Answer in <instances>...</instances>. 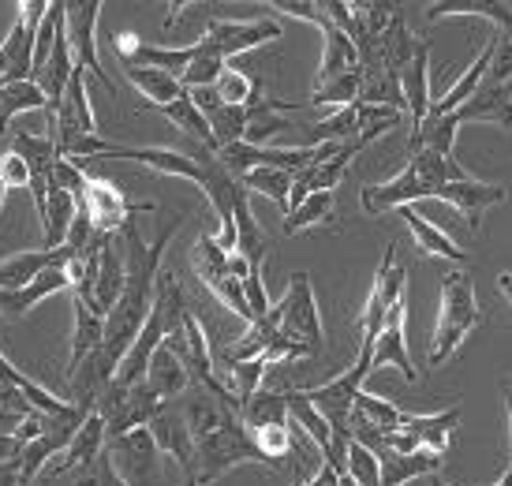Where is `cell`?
Here are the masks:
<instances>
[{
	"instance_id": "8fae6325",
	"label": "cell",
	"mask_w": 512,
	"mask_h": 486,
	"mask_svg": "<svg viewBox=\"0 0 512 486\" xmlns=\"http://www.w3.org/2000/svg\"><path fill=\"white\" fill-rule=\"evenodd\" d=\"M101 0H64V34H68V49H72L75 68H83L98 79L109 94H116L113 79L105 75L98 60V45H94V30H98Z\"/></svg>"
},
{
	"instance_id": "2e32d148",
	"label": "cell",
	"mask_w": 512,
	"mask_h": 486,
	"mask_svg": "<svg viewBox=\"0 0 512 486\" xmlns=\"http://www.w3.org/2000/svg\"><path fill=\"white\" fill-rule=\"evenodd\" d=\"M404 322H408V303L400 300L389 318H385L382 333H378V341L370 348V371H382V367H397L404 374V382H419L423 374L412 367V359H408V337H404Z\"/></svg>"
},
{
	"instance_id": "f5cc1de1",
	"label": "cell",
	"mask_w": 512,
	"mask_h": 486,
	"mask_svg": "<svg viewBox=\"0 0 512 486\" xmlns=\"http://www.w3.org/2000/svg\"><path fill=\"white\" fill-rule=\"evenodd\" d=\"M0 486H23L19 483V460L15 464H0Z\"/></svg>"
},
{
	"instance_id": "d4e9b609",
	"label": "cell",
	"mask_w": 512,
	"mask_h": 486,
	"mask_svg": "<svg viewBox=\"0 0 512 486\" xmlns=\"http://www.w3.org/2000/svg\"><path fill=\"white\" fill-rule=\"evenodd\" d=\"M288 109H296V105H288V101H270V98H262L258 105H251V109H247L243 143L266 146L273 135H285V131H292V120L285 116Z\"/></svg>"
},
{
	"instance_id": "484cf974",
	"label": "cell",
	"mask_w": 512,
	"mask_h": 486,
	"mask_svg": "<svg viewBox=\"0 0 512 486\" xmlns=\"http://www.w3.org/2000/svg\"><path fill=\"white\" fill-rule=\"evenodd\" d=\"M400 221L408 225V232L415 236V243H419V251L430 258H453V262H460L464 258V247L449 236V232H441L434 221H427L423 214H415L412 206H400Z\"/></svg>"
},
{
	"instance_id": "f6af8a7d",
	"label": "cell",
	"mask_w": 512,
	"mask_h": 486,
	"mask_svg": "<svg viewBox=\"0 0 512 486\" xmlns=\"http://www.w3.org/2000/svg\"><path fill=\"white\" fill-rule=\"evenodd\" d=\"M344 472L352 475L359 486H382V464H378V457L370 453V449H363L359 442L348 445V460H344Z\"/></svg>"
},
{
	"instance_id": "ab89813d",
	"label": "cell",
	"mask_w": 512,
	"mask_h": 486,
	"mask_svg": "<svg viewBox=\"0 0 512 486\" xmlns=\"http://www.w3.org/2000/svg\"><path fill=\"white\" fill-rule=\"evenodd\" d=\"M161 113L169 116V124L176 131H180L184 139H195V143H206V146H210V124H206V116L199 113V105L191 101V94L176 98L172 105H165ZM210 150H214V146H210Z\"/></svg>"
},
{
	"instance_id": "7dc6e473",
	"label": "cell",
	"mask_w": 512,
	"mask_h": 486,
	"mask_svg": "<svg viewBox=\"0 0 512 486\" xmlns=\"http://www.w3.org/2000/svg\"><path fill=\"white\" fill-rule=\"evenodd\" d=\"M0 180H4V187H30V169H27V161L19 158L15 150H8V154H0Z\"/></svg>"
},
{
	"instance_id": "bcb514c9",
	"label": "cell",
	"mask_w": 512,
	"mask_h": 486,
	"mask_svg": "<svg viewBox=\"0 0 512 486\" xmlns=\"http://www.w3.org/2000/svg\"><path fill=\"white\" fill-rule=\"evenodd\" d=\"M243 300H247V307H251L255 318H262L273 307L270 292H266V281H262V266H251L247 277H243Z\"/></svg>"
},
{
	"instance_id": "60d3db41",
	"label": "cell",
	"mask_w": 512,
	"mask_h": 486,
	"mask_svg": "<svg viewBox=\"0 0 512 486\" xmlns=\"http://www.w3.org/2000/svg\"><path fill=\"white\" fill-rule=\"evenodd\" d=\"M329 221H333V195L329 191H314V195L299 202L296 210L285 214V232L296 236V232L311 229V225H329Z\"/></svg>"
},
{
	"instance_id": "ee69618b",
	"label": "cell",
	"mask_w": 512,
	"mask_h": 486,
	"mask_svg": "<svg viewBox=\"0 0 512 486\" xmlns=\"http://www.w3.org/2000/svg\"><path fill=\"white\" fill-rule=\"evenodd\" d=\"M356 419H363V423H370V427L378 430H400V423H404V412H400L397 404L382 401V397H370V393H359L356 397Z\"/></svg>"
},
{
	"instance_id": "7c38bea8",
	"label": "cell",
	"mask_w": 512,
	"mask_h": 486,
	"mask_svg": "<svg viewBox=\"0 0 512 486\" xmlns=\"http://www.w3.org/2000/svg\"><path fill=\"white\" fill-rule=\"evenodd\" d=\"M157 449L150 430L139 427L124 434V438H113L105 442V453L101 457L109 460V468L116 472V479L124 486H157Z\"/></svg>"
},
{
	"instance_id": "cb8c5ba5",
	"label": "cell",
	"mask_w": 512,
	"mask_h": 486,
	"mask_svg": "<svg viewBox=\"0 0 512 486\" xmlns=\"http://www.w3.org/2000/svg\"><path fill=\"white\" fill-rule=\"evenodd\" d=\"M490 57H494V42H486V45H483V53H479V57H475V60L468 64V72L460 75V79H456V83L449 86V90H445V94H441L438 101H430L427 120H441V116H453L456 109H460V105H464V101H468L471 94L479 90V83H483L486 68H490ZM427 120H423V124H427Z\"/></svg>"
},
{
	"instance_id": "f907efd6",
	"label": "cell",
	"mask_w": 512,
	"mask_h": 486,
	"mask_svg": "<svg viewBox=\"0 0 512 486\" xmlns=\"http://www.w3.org/2000/svg\"><path fill=\"white\" fill-rule=\"evenodd\" d=\"M23 457V442L15 434H0V464H15Z\"/></svg>"
},
{
	"instance_id": "5bb4252c",
	"label": "cell",
	"mask_w": 512,
	"mask_h": 486,
	"mask_svg": "<svg viewBox=\"0 0 512 486\" xmlns=\"http://www.w3.org/2000/svg\"><path fill=\"white\" fill-rule=\"evenodd\" d=\"M206 38L214 42V49L225 60L240 57L247 49H258L266 42H277L281 38V23L277 19H214L206 27Z\"/></svg>"
},
{
	"instance_id": "11a10c76",
	"label": "cell",
	"mask_w": 512,
	"mask_h": 486,
	"mask_svg": "<svg viewBox=\"0 0 512 486\" xmlns=\"http://www.w3.org/2000/svg\"><path fill=\"white\" fill-rule=\"evenodd\" d=\"M337 486H359V483L348 472H337Z\"/></svg>"
},
{
	"instance_id": "d6a6232c",
	"label": "cell",
	"mask_w": 512,
	"mask_h": 486,
	"mask_svg": "<svg viewBox=\"0 0 512 486\" xmlns=\"http://www.w3.org/2000/svg\"><path fill=\"white\" fill-rule=\"evenodd\" d=\"M228 68V60L221 57L214 49V42L202 34L199 42H195V60H191V68H187L184 75H180V86L184 90H214L217 75Z\"/></svg>"
},
{
	"instance_id": "e575fe53",
	"label": "cell",
	"mask_w": 512,
	"mask_h": 486,
	"mask_svg": "<svg viewBox=\"0 0 512 486\" xmlns=\"http://www.w3.org/2000/svg\"><path fill=\"white\" fill-rule=\"evenodd\" d=\"M214 94H217L221 105H232V109H251V105L262 101V83H258L255 75L240 72V68H225V72L217 75Z\"/></svg>"
},
{
	"instance_id": "7a4b0ae2",
	"label": "cell",
	"mask_w": 512,
	"mask_h": 486,
	"mask_svg": "<svg viewBox=\"0 0 512 486\" xmlns=\"http://www.w3.org/2000/svg\"><path fill=\"white\" fill-rule=\"evenodd\" d=\"M184 415L191 427V442H195V468H191L187 486H214L236 464H266L262 449L232 404L217 401L206 389L195 386L191 401L184 404Z\"/></svg>"
},
{
	"instance_id": "3957f363",
	"label": "cell",
	"mask_w": 512,
	"mask_h": 486,
	"mask_svg": "<svg viewBox=\"0 0 512 486\" xmlns=\"http://www.w3.org/2000/svg\"><path fill=\"white\" fill-rule=\"evenodd\" d=\"M453 180H468V172L456 165V158L434 154V150H415L408 165L400 169V176L385 180V184L363 187L359 202L367 214H385V210H400V206H412L419 199H434L441 184H453Z\"/></svg>"
},
{
	"instance_id": "7bdbcfd3",
	"label": "cell",
	"mask_w": 512,
	"mask_h": 486,
	"mask_svg": "<svg viewBox=\"0 0 512 486\" xmlns=\"http://www.w3.org/2000/svg\"><path fill=\"white\" fill-rule=\"evenodd\" d=\"M266 367H273L266 356L247 359V363H232V367H228V393L240 401V408L262 389V374H266Z\"/></svg>"
},
{
	"instance_id": "db71d44e",
	"label": "cell",
	"mask_w": 512,
	"mask_h": 486,
	"mask_svg": "<svg viewBox=\"0 0 512 486\" xmlns=\"http://www.w3.org/2000/svg\"><path fill=\"white\" fill-rule=\"evenodd\" d=\"M498 292L512 303V273H501V277H498Z\"/></svg>"
},
{
	"instance_id": "c3c4849f",
	"label": "cell",
	"mask_w": 512,
	"mask_h": 486,
	"mask_svg": "<svg viewBox=\"0 0 512 486\" xmlns=\"http://www.w3.org/2000/svg\"><path fill=\"white\" fill-rule=\"evenodd\" d=\"M79 486H124L120 479H116V472L109 468V460L98 457L90 468L83 472V479H79Z\"/></svg>"
},
{
	"instance_id": "5b68a950",
	"label": "cell",
	"mask_w": 512,
	"mask_h": 486,
	"mask_svg": "<svg viewBox=\"0 0 512 486\" xmlns=\"http://www.w3.org/2000/svg\"><path fill=\"white\" fill-rule=\"evenodd\" d=\"M483 322V311L475 303V285L468 270H453L441 277V307L434 322V348H430V367H441L464 344L471 329Z\"/></svg>"
},
{
	"instance_id": "44dd1931",
	"label": "cell",
	"mask_w": 512,
	"mask_h": 486,
	"mask_svg": "<svg viewBox=\"0 0 512 486\" xmlns=\"http://www.w3.org/2000/svg\"><path fill=\"white\" fill-rule=\"evenodd\" d=\"M64 288H68V270H64V266H49V270L38 273L30 285L12 288V292H0V315L23 318V315H30L42 300L57 296V292H64Z\"/></svg>"
},
{
	"instance_id": "f35d334b",
	"label": "cell",
	"mask_w": 512,
	"mask_h": 486,
	"mask_svg": "<svg viewBox=\"0 0 512 486\" xmlns=\"http://www.w3.org/2000/svg\"><path fill=\"white\" fill-rule=\"evenodd\" d=\"M292 180H296V176L285 169H251V172H243L236 184H240L243 191H258V195H266L270 202H277L281 210H288Z\"/></svg>"
},
{
	"instance_id": "ffe728a7",
	"label": "cell",
	"mask_w": 512,
	"mask_h": 486,
	"mask_svg": "<svg viewBox=\"0 0 512 486\" xmlns=\"http://www.w3.org/2000/svg\"><path fill=\"white\" fill-rule=\"evenodd\" d=\"M72 251L68 247H42V251H19V255L4 258L0 262V292H12V288L30 285L38 273H45L49 266H68L72 262Z\"/></svg>"
},
{
	"instance_id": "d6986e66",
	"label": "cell",
	"mask_w": 512,
	"mask_h": 486,
	"mask_svg": "<svg viewBox=\"0 0 512 486\" xmlns=\"http://www.w3.org/2000/svg\"><path fill=\"white\" fill-rule=\"evenodd\" d=\"M101 453H105V423H101L98 412H90L83 427L75 430V438L68 442V449H64L49 468H45V483H49V479H57V475H64V472H75V468H90Z\"/></svg>"
},
{
	"instance_id": "e0dca14e",
	"label": "cell",
	"mask_w": 512,
	"mask_h": 486,
	"mask_svg": "<svg viewBox=\"0 0 512 486\" xmlns=\"http://www.w3.org/2000/svg\"><path fill=\"white\" fill-rule=\"evenodd\" d=\"M94 303L90 311L94 315H109L120 300V288H124V240L120 236H109L101 243V251L94 255Z\"/></svg>"
},
{
	"instance_id": "b9f144b4",
	"label": "cell",
	"mask_w": 512,
	"mask_h": 486,
	"mask_svg": "<svg viewBox=\"0 0 512 486\" xmlns=\"http://www.w3.org/2000/svg\"><path fill=\"white\" fill-rule=\"evenodd\" d=\"M359 86H363V72H348V75H337V79H329L326 86H318L311 94V105L314 109H344V105H356L359 101Z\"/></svg>"
},
{
	"instance_id": "1f68e13d",
	"label": "cell",
	"mask_w": 512,
	"mask_h": 486,
	"mask_svg": "<svg viewBox=\"0 0 512 486\" xmlns=\"http://www.w3.org/2000/svg\"><path fill=\"white\" fill-rule=\"evenodd\" d=\"M124 75H128V83L135 86V90H139L154 109H165V105H172L176 98H184L187 94L184 86H180V79L157 72V68H139V64H131Z\"/></svg>"
},
{
	"instance_id": "f1b7e54d",
	"label": "cell",
	"mask_w": 512,
	"mask_h": 486,
	"mask_svg": "<svg viewBox=\"0 0 512 486\" xmlns=\"http://www.w3.org/2000/svg\"><path fill=\"white\" fill-rule=\"evenodd\" d=\"M322 38H326V49H322V68H318V83H314V90L326 86L329 79H337V75H348L359 68V53L348 34H341L337 27H326L322 30Z\"/></svg>"
},
{
	"instance_id": "8d00e7d4",
	"label": "cell",
	"mask_w": 512,
	"mask_h": 486,
	"mask_svg": "<svg viewBox=\"0 0 512 486\" xmlns=\"http://www.w3.org/2000/svg\"><path fill=\"white\" fill-rule=\"evenodd\" d=\"M131 60H135L139 68H157V72H165V75H172V79H180V75L191 68V60H195V45H184V49L135 45V49H131Z\"/></svg>"
},
{
	"instance_id": "ba28073f",
	"label": "cell",
	"mask_w": 512,
	"mask_h": 486,
	"mask_svg": "<svg viewBox=\"0 0 512 486\" xmlns=\"http://www.w3.org/2000/svg\"><path fill=\"white\" fill-rule=\"evenodd\" d=\"M15 23L8 38L0 45V86L30 83L34 75V42H38V27H42L49 4L45 0H23L15 8Z\"/></svg>"
},
{
	"instance_id": "8992f818",
	"label": "cell",
	"mask_w": 512,
	"mask_h": 486,
	"mask_svg": "<svg viewBox=\"0 0 512 486\" xmlns=\"http://www.w3.org/2000/svg\"><path fill=\"white\" fill-rule=\"evenodd\" d=\"M273 311H277V337L296 352V359H311L322 352V315L314 300L311 273H292L288 292L273 303Z\"/></svg>"
},
{
	"instance_id": "681fc988",
	"label": "cell",
	"mask_w": 512,
	"mask_h": 486,
	"mask_svg": "<svg viewBox=\"0 0 512 486\" xmlns=\"http://www.w3.org/2000/svg\"><path fill=\"white\" fill-rule=\"evenodd\" d=\"M501 397H505V419H509V438H512V371L501 378ZM494 486H512V457H509V472L501 475Z\"/></svg>"
},
{
	"instance_id": "4dcf8cb0",
	"label": "cell",
	"mask_w": 512,
	"mask_h": 486,
	"mask_svg": "<svg viewBox=\"0 0 512 486\" xmlns=\"http://www.w3.org/2000/svg\"><path fill=\"white\" fill-rule=\"evenodd\" d=\"M240 419L247 430L288 427V397L285 393H273V389H258L255 397L240 408Z\"/></svg>"
},
{
	"instance_id": "9c48e42d",
	"label": "cell",
	"mask_w": 512,
	"mask_h": 486,
	"mask_svg": "<svg viewBox=\"0 0 512 486\" xmlns=\"http://www.w3.org/2000/svg\"><path fill=\"white\" fill-rule=\"evenodd\" d=\"M98 135V120H94V109H90V98H86V72L75 68L72 79H68V90L60 98L57 113L49 120V139L57 146L60 158H72L75 146L83 139H94Z\"/></svg>"
},
{
	"instance_id": "4fadbf2b",
	"label": "cell",
	"mask_w": 512,
	"mask_h": 486,
	"mask_svg": "<svg viewBox=\"0 0 512 486\" xmlns=\"http://www.w3.org/2000/svg\"><path fill=\"white\" fill-rule=\"evenodd\" d=\"M453 116L456 124H498V128H512V75H494L486 68L479 90Z\"/></svg>"
},
{
	"instance_id": "f546056e",
	"label": "cell",
	"mask_w": 512,
	"mask_h": 486,
	"mask_svg": "<svg viewBox=\"0 0 512 486\" xmlns=\"http://www.w3.org/2000/svg\"><path fill=\"white\" fill-rule=\"evenodd\" d=\"M0 386H8V389H19L23 397H27L30 404H34V412H45V415H57V412H64L68 404L60 401L57 393H49L45 386H38L34 378H27V374L15 367L12 359L0 352Z\"/></svg>"
},
{
	"instance_id": "9a60e30c",
	"label": "cell",
	"mask_w": 512,
	"mask_h": 486,
	"mask_svg": "<svg viewBox=\"0 0 512 486\" xmlns=\"http://www.w3.org/2000/svg\"><path fill=\"white\" fill-rule=\"evenodd\" d=\"M150 438H154L157 449H165L180 468L191 479V468H195V442H191V427H187V415L180 408V401H165L150 419Z\"/></svg>"
},
{
	"instance_id": "7402d4cb",
	"label": "cell",
	"mask_w": 512,
	"mask_h": 486,
	"mask_svg": "<svg viewBox=\"0 0 512 486\" xmlns=\"http://www.w3.org/2000/svg\"><path fill=\"white\" fill-rule=\"evenodd\" d=\"M456 423H460V408H449V412H438V415L404 412L400 430L412 438L415 449H427V453L445 457V453H449V434L456 430Z\"/></svg>"
},
{
	"instance_id": "6da1fadb",
	"label": "cell",
	"mask_w": 512,
	"mask_h": 486,
	"mask_svg": "<svg viewBox=\"0 0 512 486\" xmlns=\"http://www.w3.org/2000/svg\"><path fill=\"white\" fill-rule=\"evenodd\" d=\"M176 229H180V217H172L169 225L154 236V243L143 240V232H139L135 221H128L120 229V240H124V288H120V300L105 315V337H101V344L83 359L79 371L68 374V382H72V404H79L86 412H94L98 397L116 378L120 359L128 356L135 337L143 333L150 307H154L161 255H165V247H169Z\"/></svg>"
},
{
	"instance_id": "83f0119b",
	"label": "cell",
	"mask_w": 512,
	"mask_h": 486,
	"mask_svg": "<svg viewBox=\"0 0 512 486\" xmlns=\"http://www.w3.org/2000/svg\"><path fill=\"white\" fill-rule=\"evenodd\" d=\"M438 453H427V449H419V453H385L378 464H382V486H404L419 479V475H438L441 468Z\"/></svg>"
},
{
	"instance_id": "d590c367",
	"label": "cell",
	"mask_w": 512,
	"mask_h": 486,
	"mask_svg": "<svg viewBox=\"0 0 512 486\" xmlns=\"http://www.w3.org/2000/svg\"><path fill=\"white\" fill-rule=\"evenodd\" d=\"M288 397V419L296 423V427H303V434H311V442L322 449V457H333V430H329V423L318 415V408H314L311 401H303L299 397V389H292V393H285Z\"/></svg>"
},
{
	"instance_id": "ac0fdd59",
	"label": "cell",
	"mask_w": 512,
	"mask_h": 486,
	"mask_svg": "<svg viewBox=\"0 0 512 486\" xmlns=\"http://www.w3.org/2000/svg\"><path fill=\"white\" fill-rule=\"evenodd\" d=\"M434 199H445L449 206H456V210L464 214V221H468L471 229H479V221H483L486 210L509 199V191H505V187H498V184H479V180H471V176H468V180L441 184Z\"/></svg>"
},
{
	"instance_id": "6f0895ef",
	"label": "cell",
	"mask_w": 512,
	"mask_h": 486,
	"mask_svg": "<svg viewBox=\"0 0 512 486\" xmlns=\"http://www.w3.org/2000/svg\"><path fill=\"white\" fill-rule=\"evenodd\" d=\"M434 486H449V483H445V479H438V475H434Z\"/></svg>"
},
{
	"instance_id": "52a82bcc",
	"label": "cell",
	"mask_w": 512,
	"mask_h": 486,
	"mask_svg": "<svg viewBox=\"0 0 512 486\" xmlns=\"http://www.w3.org/2000/svg\"><path fill=\"white\" fill-rule=\"evenodd\" d=\"M404 292H408V270L397 262V247L389 243L382 251V266L374 273V285H370V296L363 303V315H359V352H367L374 348L378 341V333H382L385 318L389 311L404 300Z\"/></svg>"
},
{
	"instance_id": "836d02e7",
	"label": "cell",
	"mask_w": 512,
	"mask_h": 486,
	"mask_svg": "<svg viewBox=\"0 0 512 486\" xmlns=\"http://www.w3.org/2000/svg\"><path fill=\"white\" fill-rule=\"evenodd\" d=\"M101 337H105V318L94 315L83 300H75V337H72V363H68V374H75L83 367V359L98 348Z\"/></svg>"
},
{
	"instance_id": "4316f807",
	"label": "cell",
	"mask_w": 512,
	"mask_h": 486,
	"mask_svg": "<svg viewBox=\"0 0 512 486\" xmlns=\"http://www.w3.org/2000/svg\"><path fill=\"white\" fill-rule=\"evenodd\" d=\"M143 378L150 382V389H154L161 401H180V393L191 386V378H187L184 363L172 356L165 344H161V348L154 352V359H150V367H146Z\"/></svg>"
},
{
	"instance_id": "30bf717a",
	"label": "cell",
	"mask_w": 512,
	"mask_h": 486,
	"mask_svg": "<svg viewBox=\"0 0 512 486\" xmlns=\"http://www.w3.org/2000/svg\"><path fill=\"white\" fill-rule=\"evenodd\" d=\"M79 206L86 210L90 217V229L98 232V236H120V229L128 225L135 214H146V210H154V202H131L113 180H105V176H86V191Z\"/></svg>"
},
{
	"instance_id": "74e56055",
	"label": "cell",
	"mask_w": 512,
	"mask_h": 486,
	"mask_svg": "<svg viewBox=\"0 0 512 486\" xmlns=\"http://www.w3.org/2000/svg\"><path fill=\"white\" fill-rule=\"evenodd\" d=\"M191 266H195L202 285L214 288L228 277V251H221V243L210 232H202L199 240H195V247H191Z\"/></svg>"
},
{
	"instance_id": "277c9868",
	"label": "cell",
	"mask_w": 512,
	"mask_h": 486,
	"mask_svg": "<svg viewBox=\"0 0 512 486\" xmlns=\"http://www.w3.org/2000/svg\"><path fill=\"white\" fill-rule=\"evenodd\" d=\"M184 318H187V300H184V288H180V277H176V273H157V292H154L150 318H146L143 333L135 337V344L128 348V356L120 359L116 378L109 386H116V389L135 386L146 374L157 348L169 341L172 333L184 329Z\"/></svg>"
},
{
	"instance_id": "9f6ffc18",
	"label": "cell",
	"mask_w": 512,
	"mask_h": 486,
	"mask_svg": "<svg viewBox=\"0 0 512 486\" xmlns=\"http://www.w3.org/2000/svg\"><path fill=\"white\" fill-rule=\"evenodd\" d=\"M4 191H8V187H4V180H0V206H4Z\"/></svg>"
},
{
	"instance_id": "816d5d0a",
	"label": "cell",
	"mask_w": 512,
	"mask_h": 486,
	"mask_svg": "<svg viewBox=\"0 0 512 486\" xmlns=\"http://www.w3.org/2000/svg\"><path fill=\"white\" fill-rule=\"evenodd\" d=\"M303 486H337V472L329 468L326 460H322V468H318V475H314L311 483H303Z\"/></svg>"
},
{
	"instance_id": "603a6c76",
	"label": "cell",
	"mask_w": 512,
	"mask_h": 486,
	"mask_svg": "<svg viewBox=\"0 0 512 486\" xmlns=\"http://www.w3.org/2000/svg\"><path fill=\"white\" fill-rule=\"evenodd\" d=\"M400 94H404V113L412 116V135L430 113V49L427 42L419 45L412 64L400 72Z\"/></svg>"
}]
</instances>
